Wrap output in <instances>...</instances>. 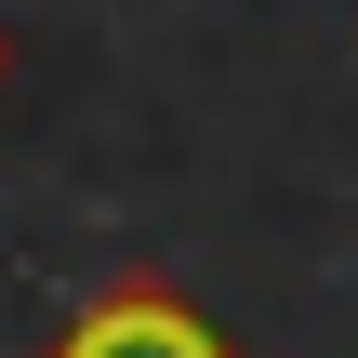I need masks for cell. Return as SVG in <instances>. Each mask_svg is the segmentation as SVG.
I'll list each match as a JSON object with an SVG mask.
<instances>
[{"label":"cell","instance_id":"6da1fadb","mask_svg":"<svg viewBox=\"0 0 358 358\" xmlns=\"http://www.w3.org/2000/svg\"><path fill=\"white\" fill-rule=\"evenodd\" d=\"M40 358H239V345H226L173 279H106V292H93Z\"/></svg>","mask_w":358,"mask_h":358}]
</instances>
